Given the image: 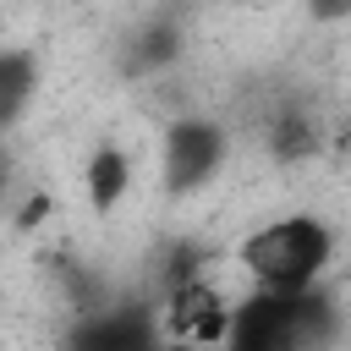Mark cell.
Wrapping results in <instances>:
<instances>
[{
	"label": "cell",
	"instance_id": "obj_5",
	"mask_svg": "<svg viewBox=\"0 0 351 351\" xmlns=\"http://www.w3.org/2000/svg\"><path fill=\"white\" fill-rule=\"evenodd\" d=\"M82 192H88V208H93L99 219H110V214L126 203V192H132V154L104 137V143L88 154V165H82Z\"/></svg>",
	"mask_w": 351,
	"mask_h": 351
},
{
	"label": "cell",
	"instance_id": "obj_3",
	"mask_svg": "<svg viewBox=\"0 0 351 351\" xmlns=\"http://www.w3.org/2000/svg\"><path fill=\"white\" fill-rule=\"evenodd\" d=\"M60 351H170L165 313L148 302H104L93 313H77Z\"/></svg>",
	"mask_w": 351,
	"mask_h": 351
},
{
	"label": "cell",
	"instance_id": "obj_6",
	"mask_svg": "<svg viewBox=\"0 0 351 351\" xmlns=\"http://www.w3.org/2000/svg\"><path fill=\"white\" fill-rule=\"evenodd\" d=\"M38 82H44L38 55H33L27 44H11V49L0 55V121H5V126H16V121L27 115Z\"/></svg>",
	"mask_w": 351,
	"mask_h": 351
},
{
	"label": "cell",
	"instance_id": "obj_2",
	"mask_svg": "<svg viewBox=\"0 0 351 351\" xmlns=\"http://www.w3.org/2000/svg\"><path fill=\"white\" fill-rule=\"evenodd\" d=\"M225 154H230V126L219 115H203V110H181L165 121V143H159V170H165V186L176 197L186 192H203L219 170H225Z\"/></svg>",
	"mask_w": 351,
	"mask_h": 351
},
{
	"label": "cell",
	"instance_id": "obj_7",
	"mask_svg": "<svg viewBox=\"0 0 351 351\" xmlns=\"http://www.w3.org/2000/svg\"><path fill=\"white\" fill-rule=\"evenodd\" d=\"M302 5H307V16H313V22H324V27L351 22V0H302Z\"/></svg>",
	"mask_w": 351,
	"mask_h": 351
},
{
	"label": "cell",
	"instance_id": "obj_1",
	"mask_svg": "<svg viewBox=\"0 0 351 351\" xmlns=\"http://www.w3.org/2000/svg\"><path fill=\"white\" fill-rule=\"evenodd\" d=\"M236 263L252 280V291L269 296H307L324 285L329 263H335V225L318 214H274L263 225H252L236 241Z\"/></svg>",
	"mask_w": 351,
	"mask_h": 351
},
{
	"label": "cell",
	"instance_id": "obj_4",
	"mask_svg": "<svg viewBox=\"0 0 351 351\" xmlns=\"http://www.w3.org/2000/svg\"><path fill=\"white\" fill-rule=\"evenodd\" d=\"M181 49H186V27L176 16H148L121 44V77H159L181 60Z\"/></svg>",
	"mask_w": 351,
	"mask_h": 351
}]
</instances>
